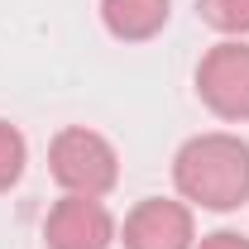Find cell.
Here are the masks:
<instances>
[{"label": "cell", "mask_w": 249, "mask_h": 249, "mask_svg": "<svg viewBox=\"0 0 249 249\" xmlns=\"http://www.w3.org/2000/svg\"><path fill=\"white\" fill-rule=\"evenodd\" d=\"M196 249H249V240L240 230H211V235H201Z\"/></svg>", "instance_id": "9c48e42d"}, {"label": "cell", "mask_w": 249, "mask_h": 249, "mask_svg": "<svg viewBox=\"0 0 249 249\" xmlns=\"http://www.w3.org/2000/svg\"><path fill=\"white\" fill-rule=\"evenodd\" d=\"M196 96L216 120L245 124L249 120V43L220 38L196 62Z\"/></svg>", "instance_id": "3957f363"}, {"label": "cell", "mask_w": 249, "mask_h": 249, "mask_svg": "<svg viewBox=\"0 0 249 249\" xmlns=\"http://www.w3.org/2000/svg\"><path fill=\"white\" fill-rule=\"evenodd\" d=\"M201 24H211L225 38H245L249 34V0H196Z\"/></svg>", "instance_id": "52a82bcc"}, {"label": "cell", "mask_w": 249, "mask_h": 249, "mask_svg": "<svg viewBox=\"0 0 249 249\" xmlns=\"http://www.w3.org/2000/svg\"><path fill=\"white\" fill-rule=\"evenodd\" d=\"M124 249H196V220L187 201L173 196H144L120 225Z\"/></svg>", "instance_id": "5b68a950"}, {"label": "cell", "mask_w": 249, "mask_h": 249, "mask_svg": "<svg viewBox=\"0 0 249 249\" xmlns=\"http://www.w3.org/2000/svg\"><path fill=\"white\" fill-rule=\"evenodd\" d=\"M173 0H101V24L120 43H149L168 29Z\"/></svg>", "instance_id": "8992f818"}, {"label": "cell", "mask_w": 249, "mask_h": 249, "mask_svg": "<svg viewBox=\"0 0 249 249\" xmlns=\"http://www.w3.org/2000/svg\"><path fill=\"white\" fill-rule=\"evenodd\" d=\"M178 196L201 211H240L249 201V144L240 134H192L173 154Z\"/></svg>", "instance_id": "6da1fadb"}, {"label": "cell", "mask_w": 249, "mask_h": 249, "mask_svg": "<svg viewBox=\"0 0 249 249\" xmlns=\"http://www.w3.org/2000/svg\"><path fill=\"white\" fill-rule=\"evenodd\" d=\"M24 163H29L24 134H19L10 120H0V192H10V187L24 178Z\"/></svg>", "instance_id": "ba28073f"}, {"label": "cell", "mask_w": 249, "mask_h": 249, "mask_svg": "<svg viewBox=\"0 0 249 249\" xmlns=\"http://www.w3.org/2000/svg\"><path fill=\"white\" fill-rule=\"evenodd\" d=\"M120 240V225L101 196H62L43 220V245L48 249H110Z\"/></svg>", "instance_id": "277c9868"}, {"label": "cell", "mask_w": 249, "mask_h": 249, "mask_svg": "<svg viewBox=\"0 0 249 249\" xmlns=\"http://www.w3.org/2000/svg\"><path fill=\"white\" fill-rule=\"evenodd\" d=\"M48 173L72 196H110L120 182V154L106 134L87 124H67L48 144Z\"/></svg>", "instance_id": "7a4b0ae2"}]
</instances>
